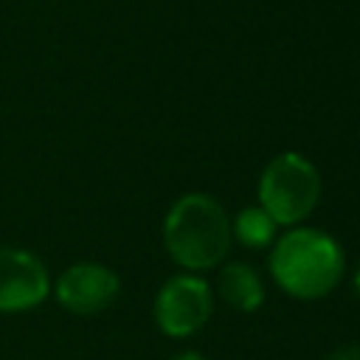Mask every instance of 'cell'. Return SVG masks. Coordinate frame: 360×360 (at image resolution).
<instances>
[{"instance_id": "obj_1", "label": "cell", "mask_w": 360, "mask_h": 360, "mask_svg": "<svg viewBox=\"0 0 360 360\" xmlns=\"http://www.w3.org/2000/svg\"><path fill=\"white\" fill-rule=\"evenodd\" d=\"M270 273L292 298H323L343 276V250L323 231L292 228L276 242L270 253Z\"/></svg>"}, {"instance_id": "obj_2", "label": "cell", "mask_w": 360, "mask_h": 360, "mask_svg": "<svg viewBox=\"0 0 360 360\" xmlns=\"http://www.w3.org/2000/svg\"><path fill=\"white\" fill-rule=\"evenodd\" d=\"M163 242L169 256L186 270L217 267L231 248L228 214L208 194H186L163 219Z\"/></svg>"}, {"instance_id": "obj_3", "label": "cell", "mask_w": 360, "mask_h": 360, "mask_svg": "<svg viewBox=\"0 0 360 360\" xmlns=\"http://www.w3.org/2000/svg\"><path fill=\"white\" fill-rule=\"evenodd\" d=\"M321 200V174L298 152L273 158L259 177V202L276 225L304 222Z\"/></svg>"}, {"instance_id": "obj_4", "label": "cell", "mask_w": 360, "mask_h": 360, "mask_svg": "<svg viewBox=\"0 0 360 360\" xmlns=\"http://www.w3.org/2000/svg\"><path fill=\"white\" fill-rule=\"evenodd\" d=\"M214 309L211 287L200 276H172L155 298V321L169 338H188L205 326Z\"/></svg>"}, {"instance_id": "obj_5", "label": "cell", "mask_w": 360, "mask_h": 360, "mask_svg": "<svg viewBox=\"0 0 360 360\" xmlns=\"http://www.w3.org/2000/svg\"><path fill=\"white\" fill-rule=\"evenodd\" d=\"M121 292L118 276L98 262H76L56 278L53 295L73 315H98L115 304Z\"/></svg>"}, {"instance_id": "obj_6", "label": "cell", "mask_w": 360, "mask_h": 360, "mask_svg": "<svg viewBox=\"0 0 360 360\" xmlns=\"http://www.w3.org/2000/svg\"><path fill=\"white\" fill-rule=\"evenodd\" d=\"M51 292V276L42 259L22 248L0 245V312H25Z\"/></svg>"}, {"instance_id": "obj_7", "label": "cell", "mask_w": 360, "mask_h": 360, "mask_svg": "<svg viewBox=\"0 0 360 360\" xmlns=\"http://www.w3.org/2000/svg\"><path fill=\"white\" fill-rule=\"evenodd\" d=\"M217 290H219L222 301L228 307H233L236 312H248L250 315L264 304V284H262L259 273L250 264H242V262L225 264L219 270Z\"/></svg>"}, {"instance_id": "obj_8", "label": "cell", "mask_w": 360, "mask_h": 360, "mask_svg": "<svg viewBox=\"0 0 360 360\" xmlns=\"http://www.w3.org/2000/svg\"><path fill=\"white\" fill-rule=\"evenodd\" d=\"M236 239L248 248H267L273 242V233H276V222L270 219V214L264 208H245L239 211L236 222L231 225Z\"/></svg>"}, {"instance_id": "obj_9", "label": "cell", "mask_w": 360, "mask_h": 360, "mask_svg": "<svg viewBox=\"0 0 360 360\" xmlns=\"http://www.w3.org/2000/svg\"><path fill=\"white\" fill-rule=\"evenodd\" d=\"M329 360H360V343H352V346L338 349L335 354H329Z\"/></svg>"}, {"instance_id": "obj_10", "label": "cell", "mask_w": 360, "mask_h": 360, "mask_svg": "<svg viewBox=\"0 0 360 360\" xmlns=\"http://www.w3.org/2000/svg\"><path fill=\"white\" fill-rule=\"evenodd\" d=\"M172 360H205L200 352H180V354H174Z\"/></svg>"}, {"instance_id": "obj_11", "label": "cell", "mask_w": 360, "mask_h": 360, "mask_svg": "<svg viewBox=\"0 0 360 360\" xmlns=\"http://www.w3.org/2000/svg\"><path fill=\"white\" fill-rule=\"evenodd\" d=\"M354 284H357V290H360V270H357V276H354Z\"/></svg>"}]
</instances>
